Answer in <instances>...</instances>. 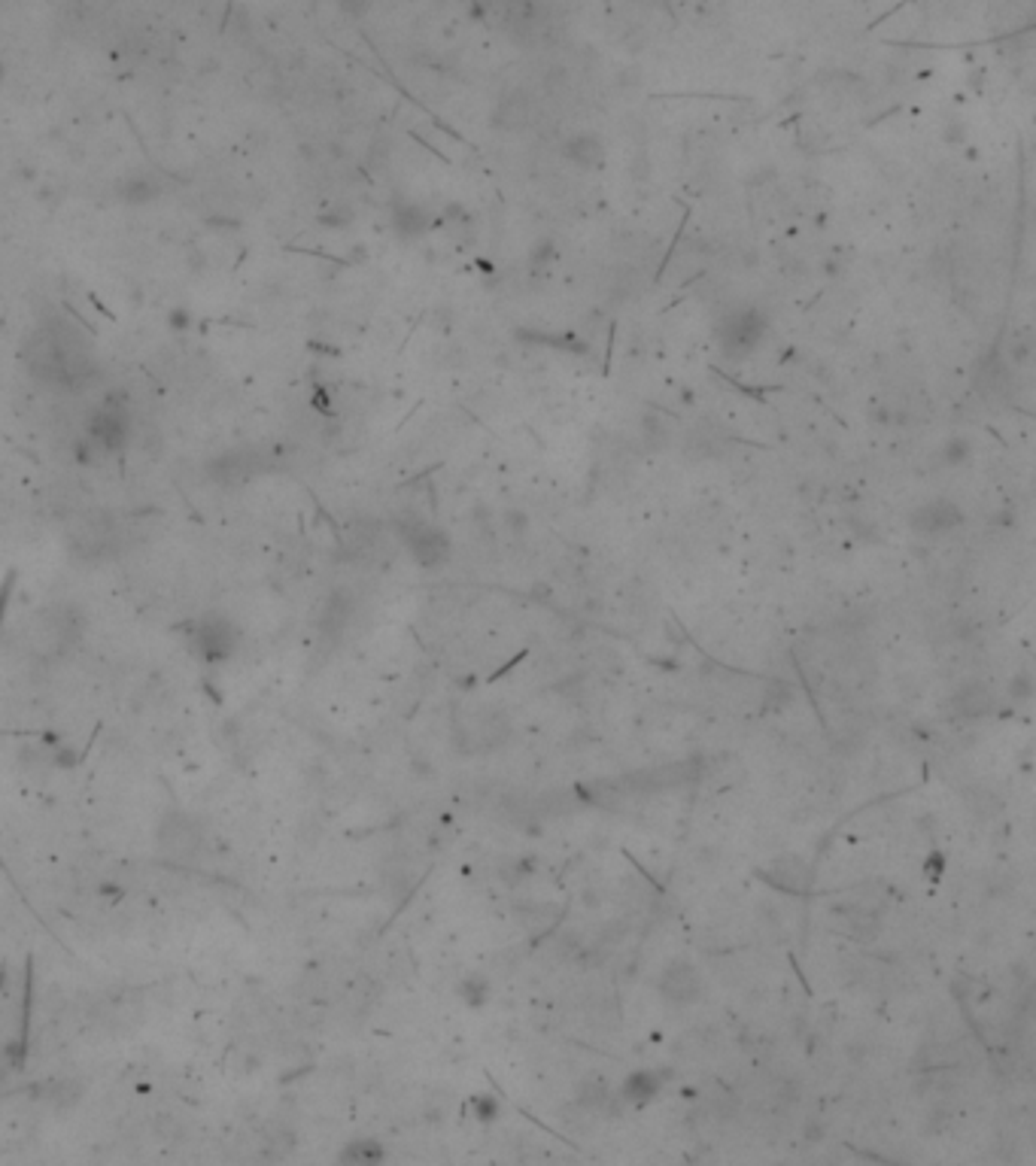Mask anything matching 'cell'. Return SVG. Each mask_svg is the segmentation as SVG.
I'll use <instances>...</instances> for the list:
<instances>
[{
  "instance_id": "6da1fadb",
  "label": "cell",
  "mask_w": 1036,
  "mask_h": 1166,
  "mask_svg": "<svg viewBox=\"0 0 1036 1166\" xmlns=\"http://www.w3.org/2000/svg\"><path fill=\"white\" fill-rule=\"evenodd\" d=\"M98 350L76 322L46 316L25 337V368L40 386L80 392L98 374Z\"/></svg>"
},
{
  "instance_id": "7a4b0ae2",
  "label": "cell",
  "mask_w": 1036,
  "mask_h": 1166,
  "mask_svg": "<svg viewBox=\"0 0 1036 1166\" xmlns=\"http://www.w3.org/2000/svg\"><path fill=\"white\" fill-rule=\"evenodd\" d=\"M134 438V411L122 392H106L83 423L80 453L88 459H116L131 447Z\"/></svg>"
},
{
  "instance_id": "3957f363",
  "label": "cell",
  "mask_w": 1036,
  "mask_h": 1166,
  "mask_svg": "<svg viewBox=\"0 0 1036 1166\" xmlns=\"http://www.w3.org/2000/svg\"><path fill=\"white\" fill-rule=\"evenodd\" d=\"M240 626L235 623L231 617L220 614V611H207L192 620L189 626V647L198 659H204L210 665H222L228 662L235 653L240 650Z\"/></svg>"
},
{
  "instance_id": "277c9868",
  "label": "cell",
  "mask_w": 1036,
  "mask_h": 1166,
  "mask_svg": "<svg viewBox=\"0 0 1036 1166\" xmlns=\"http://www.w3.org/2000/svg\"><path fill=\"white\" fill-rule=\"evenodd\" d=\"M398 538H401V544H405V550L411 553L413 563L420 568H426V571L444 568L453 556L451 535H447L441 526L420 520V517H411L405 523H398Z\"/></svg>"
},
{
  "instance_id": "5b68a950",
  "label": "cell",
  "mask_w": 1036,
  "mask_h": 1166,
  "mask_svg": "<svg viewBox=\"0 0 1036 1166\" xmlns=\"http://www.w3.org/2000/svg\"><path fill=\"white\" fill-rule=\"evenodd\" d=\"M763 335H766V314L760 307H751V304H739L733 310H726L718 325V344L726 355H733V359L751 355L757 344L763 340Z\"/></svg>"
},
{
  "instance_id": "8992f818",
  "label": "cell",
  "mask_w": 1036,
  "mask_h": 1166,
  "mask_svg": "<svg viewBox=\"0 0 1036 1166\" xmlns=\"http://www.w3.org/2000/svg\"><path fill=\"white\" fill-rule=\"evenodd\" d=\"M207 851L204 827L182 812L164 814L159 823V853L171 863H195Z\"/></svg>"
},
{
  "instance_id": "52a82bcc",
  "label": "cell",
  "mask_w": 1036,
  "mask_h": 1166,
  "mask_svg": "<svg viewBox=\"0 0 1036 1166\" xmlns=\"http://www.w3.org/2000/svg\"><path fill=\"white\" fill-rule=\"evenodd\" d=\"M906 523L918 538L936 541V538L954 535L957 528H964L967 514H964V507L957 502H951V499H927V502H921V505H915L909 510Z\"/></svg>"
},
{
  "instance_id": "ba28073f",
  "label": "cell",
  "mask_w": 1036,
  "mask_h": 1166,
  "mask_svg": "<svg viewBox=\"0 0 1036 1166\" xmlns=\"http://www.w3.org/2000/svg\"><path fill=\"white\" fill-rule=\"evenodd\" d=\"M657 993L669 1005H693L702 997V975L690 960H672L657 978Z\"/></svg>"
},
{
  "instance_id": "9c48e42d",
  "label": "cell",
  "mask_w": 1036,
  "mask_h": 1166,
  "mask_svg": "<svg viewBox=\"0 0 1036 1166\" xmlns=\"http://www.w3.org/2000/svg\"><path fill=\"white\" fill-rule=\"evenodd\" d=\"M563 159L584 174L605 167V140L593 131H575L563 140Z\"/></svg>"
},
{
  "instance_id": "30bf717a",
  "label": "cell",
  "mask_w": 1036,
  "mask_h": 1166,
  "mask_svg": "<svg viewBox=\"0 0 1036 1166\" xmlns=\"http://www.w3.org/2000/svg\"><path fill=\"white\" fill-rule=\"evenodd\" d=\"M994 708H997V696L985 680L961 683L957 693H954V698H951V711L961 720H982V717H988V714H994Z\"/></svg>"
},
{
  "instance_id": "8fae6325",
  "label": "cell",
  "mask_w": 1036,
  "mask_h": 1166,
  "mask_svg": "<svg viewBox=\"0 0 1036 1166\" xmlns=\"http://www.w3.org/2000/svg\"><path fill=\"white\" fill-rule=\"evenodd\" d=\"M529 116H532L529 95H523V91H505L496 104V113H492V125L502 131H520L529 125Z\"/></svg>"
},
{
  "instance_id": "7c38bea8",
  "label": "cell",
  "mask_w": 1036,
  "mask_h": 1166,
  "mask_svg": "<svg viewBox=\"0 0 1036 1166\" xmlns=\"http://www.w3.org/2000/svg\"><path fill=\"white\" fill-rule=\"evenodd\" d=\"M763 878L772 888L787 890V893H802L809 888V869L802 866V860H794V857L776 860L769 869H763Z\"/></svg>"
},
{
  "instance_id": "4fadbf2b",
  "label": "cell",
  "mask_w": 1036,
  "mask_h": 1166,
  "mask_svg": "<svg viewBox=\"0 0 1036 1166\" xmlns=\"http://www.w3.org/2000/svg\"><path fill=\"white\" fill-rule=\"evenodd\" d=\"M386 1148L374 1137H355L341 1152H337V1166H383Z\"/></svg>"
},
{
  "instance_id": "5bb4252c",
  "label": "cell",
  "mask_w": 1036,
  "mask_h": 1166,
  "mask_svg": "<svg viewBox=\"0 0 1036 1166\" xmlns=\"http://www.w3.org/2000/svg\"><path fill=\"white\" fill-rule=\"evenodd\" d=\"M393 228H395V235L405 238V240L423 238L429 231L426 207L416 204V201H398V204L393 207Z\"/></svg>"
},
{
  "instance_id": "9a60e30c",
  "label": "cell",
  "mask_w": 1036,
  "mask_h": 1166,
  "mask_svg": "<svg viewBox=\"0 0 1036 1166\" xmlns=\"http://www.w3.org/2000/svg\"><path fill=\"white\" fill-rule=\"evenodd\" d=\"M660 1084L662 1081L657 1072L636 1069V1072H629L626 1081L621 1084V1099L632 1102V1106H644V1102H651L660 1094Z\"/></svg>"
},
{
  "instance_id": "2e32d148",
  "label": "cell",
  "mask_w": 1036,
  "mask_h": 1166,
  "mask_svg": "<svg viewBox=\"0 0 1036 1166\" xmlns=\"http://www.w3.org/2000/svg\"><path fill=\"white\" fill-rule=\"evenodd\" d=\"M119 195L122 201H128V204H149V201H156L162 195V182L144 170V174H131L128 180H122Z\"/></svg>"
},
{
  "instance_id": "e0dca14e",
  "label": "cell",
  "mask_w": 1036,
  "mask_h": 1166,
  "mask_svg": "<svg viewBox=\"0 0 1036 1166\" xmlns=\"http://www.w3.org/2000/svg\"><path fill=\"white\" fill-rule=\"evenodd\" d=\"M642 444L647 453H660V449L669 447V426L657 413L642 416Z\"/></svg>"
},
{
  "instance_id": "ac0fdd59",
  "label": "cell",
  "mask_w": 1036,
  "mask_h": 1166,
  "mask_svg": "<svg viewBox=\"0 0 1036 1166\" xmlns=\"http://www.w3.org/2000/svg\"><path fill=\"white\" fill-rule=\"evenodd\" d=\"M939 459L946 468H964L972 459V441L964 438V434H954V438H949L939 447Z\"/></svg>"
},
{
  "instance_id": "d6986e66",
  "label": "cell",
  "mask_w": 1036,
  "mask_h": 1166,
  "mask_svg": "<svg viewBox=\"0 0 1036 1166\" xmlns=\"http://www.w3.org/2000/svg\"><path fill=\"white\" fill-rule=\"evenodd\" d=\"M459 997H462V1003H466L469 1008H481V1005L489 1000V982H487V975L471 972V975L462 978Z\"/></svg>"
},
{
  "instance_id": "ffe728a7",
  "label": "cell",
  "mask_w": 1036,
  "mask_h": 1166,
  "mask_svg": "<svg viewBox=\"0 0 1036 1166\" xmlns=\"http://www.w3.org/2000/svg\"><path fill=\"white\" fill-rule=\"evenodd\" d=\"M471 1109H474V1115H477V1121H484V1124L496 1121V1118H499V1102H496V1097H487V1094L474 1097V1099H471Z\"/></svg>"
},
{
  "instance_id": "44dd1931",
  "label": "cell",
  "mask_w": 1036,
  "mask_h": 1166,
  "mask_svg": "<svg viewBox=\"0 0 1036 1166\" xmlns=\"http://www.w3.org/2000/svg\"><path fill=\"white\" fill-rule=\"evenodd\" d=\"M502 523H505V528H508V535H514V538H520V535L529 532V517H526L523 510H517V507L505 510Z\"/></svg>"
},
{
  "instance_id": "7402d4cb",
  "label": "cell",
  "mask_w": 1036,
  "mask_h": 1166,
  "mask_svg": "<svg viewBox=\"0 0 1036 1166\" xmlns=\"http://www.w3.org/2000/svg\"><path fill=\"white\" fill-rule=\"evenodd\" d=\"M791 696L794 693L784 680H772L769 690H766V708H784L787 702H791Z\"/></svg>"
},
{
  "instance_id": "603a6c76",
  "label": "cell",
  "mask_w": 1036,
  "mask_h": 1166,
  "mask_svg": "<svg viewBox=\"0 0 1036 1166\" xmlns=\"http://www.w3.org/2000/svg\"><path fill=\"white\" fill-rule=\"evenodd\" d=\"M550 258H553V240H550V238H541V240L532 246L529 264H532V268H547Z\"/></svg>"
},
{
  "instance_id": "cb8c5ba5",
  "label": "cell",
  "mask_w": 1036,
  "mask_h": 1166,
  "mask_svg": "<svg viewBox=\"0 0 1036 1166\" xmlns=\"http://www.w3.org/2000/svg\"><path fill=\"white\" fill-rule=\"evenodd\" d=\"M845 526L852 528V535H854V538H860V541H878V538H875V535H878V528H875V523H873V520L845 517Z\"/></svg>"
},
{
  "instance_id": "d4e9b609",
  "label": "cell",
  "mask_w": 1036,
  "mask_h": 1166,
  "mask_svg": "<svg viewBox=\"0 0 1036 1166\" xmlns=\"http://www.w3.org/2000/svg\"><path fill=\"white\" fill-rule=\"evenodd\" d=\"M1030 353H1033V344L1027 337H1018V340H1012L1009 344V355H1012V362L1015 365H1022V368H1027L1030 365Z\"/></svg>"
},
{
  "instance_id": "484cf974",
  "label": "cell",
  "mask_w": 1036,
  "mask_h": 1166,
  "mask_svg": "<svg viewBox=\"0 0 1036 1166\" xmlns=\"http://www.w3.org/2000/svg\"><path fill=\"white\" fill-rule=\"evenodd\" d=\"M15 578L12 574H7V581L0 583V632H4V620H7V608H10V599H12V583Z\"/></svg>"
},
{
  "instance_id": "4316f807",
  "label": "cell",
  "mask_w": 1036,
  "mask_h": 1166,
  "mask_svg": "<svg viewBox=\"0 0 1036 1166\" xmlns=\"http://www.w3.org/2000/svg\"><path fill=\"white\" fill-rule=\"evenodd\" d=\"M1030 690H1033V683H1030V678H1027V675H1018V678L1012 680V687H1009V693H1012V696H1018V698H1027V696H1030Z\"/></svg>"
},
{
  "instance_id": "83f0119b",
  "label": "cell",
  "mask_w": 1036,
  "mask_h": 1166,
  "mask_svg": "<svg viewBox=\"0 0 1036 1166\" xmlns=\"http://www.w3.org/2000/svg\"><path fill=\"white\" fill-rule=\"evenodd\" d=\"M4 80H7V61L0 58V83H4Z\"/></svg>"
}]
</instances>
